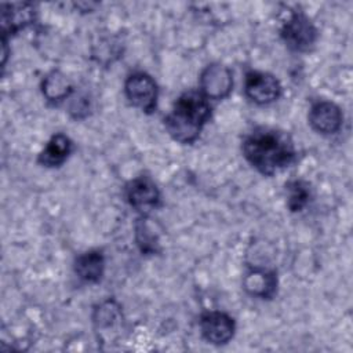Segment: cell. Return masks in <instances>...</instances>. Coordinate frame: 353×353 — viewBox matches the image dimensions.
Wrapping results in <instances>:
<instances>
[{"instance_id":"obj_2","label":"cell","mask_w":353,"mask_h":353,"mask_svg":"<svg viewBox=\"0 0 353 353\" xmlns=\"http://www.w3.org/2000/svg\"><path fill=\"white\" fill-rule=\"evenodd\" d=\"M210 117L208 99L201 92L189 91L175 101L171 112L164 117V125L174 141L193 143Z\"/></svg>"},{"instance_id":"obj_1","label":"cell","mask_w":353,"mask_h":353,"mask_svg":"<svg viewBox=\"0 0 353 353\" xmlns=\"http://www.w3.org/2000/svg\"><path fill=\"white\" fill-rule=\"evenodd\" d=\"M247 161L263 175H273L295 161L296 150L292 139L284 131L258 127L243 141Z\"/></svg>"},{"instance_id":"obj_10","label":"cell","mask_w":353,"mask_h":353,"mask_svg":"<svg viewBox=\"0 0 353 353\" xmlns=\"http://www.w3.org/2000/svg\"><path fill=\"white\" fill-rule=\"evenodd\" d=\"M243 287L251 296L270 299L277 291V277L269 269L252 268L245 273Z\"/></svg>"},{"instance_id":"obj_6","label":"cell","mask_w":353,"mask_h":353,"mask_svg":"<svg viewBox=\"0 0 353 353\" xmlns=\"http://www.w3.org/2000/svg\"><path fill=\"white\" fill-rule=\"evenodd\" d=\"M201 94L207 99H223L233 88V76L228 66L211 63L200 74Z\"/></svg>"},{"instance_id":"obj_14","label":"cell","mask_w":353,"mask_h":353,"mask_svg":"<svg viewBox=\"0 0 353 353\" xmlns=\"http://www.w3.org/2000/svg\"><path fill=\"white\" fill-rule=\"evenodd\" d=\"M74 272L85 283H98L105 272V256L99 250H91L77 256Z\"/></svg>"},{"instance_id":"obj_3","label":"cell","mask_w":353,"mask_h":353,"mask_svg":"<svg viewBox=\"0 0 353 353\" xmlns=\"http://www.w3.org/2000/svg\"><path fill=\"white\" fill-rule=\"evenodd\" d=\"M281 37L292 51H309L317 40V29L301 11H294L281 26Z\"/></svg>"},{"instance_id":"obj_5","label":"cell","mask_w":353,"mask_h":353,"mask_svg":"<svg viewBox=\"0 0 353 353\" xmlns=\"http://www.w3.org/2000/svg\"><path fill=\"white\" fill-rule=\"evenodd\" d=\"M244 92L256 105H269L281 95L280 81L270 73L252 70L245 74Z\"/></svg>"},{"instance_id":"obj_15","label":"cell","mask_w":353,"mask_h":353,"mask_svg":"<svg viewBox=\"0 0 353 353\" xmlns=\"http://www.w3.org/2000/svg\"><path fill=\"white\" fill-rule=\"evenodd\" d=\"M41 91L50 102H61L69 98L73 87L63 73L59 70H52L43 79Z\"/></svg>"},{"instance_id":"obj_13","label":"cell","mask_w":353,"mask_h":353,"mask_svg":"<svg viewBox=\"0 0 353 353\" xmlns=\"http://www.w3.org/2000/svg\"><path fill=\"white\" fill-rule=\"evenodd\" d=\"M73 150V142L65 134H55L39 154V163L43 167L54 168L62 165Z\"/></svg>"},{"instance_id":"obj_9","label":"cell","mask_w":353,"mask_h":353,"mask_svg":"<svg viewBox=\"0 0 353 353\" xmlns=\"http://www.w3.org/2000/svg\"><path fill=\"white\" fill-rule=\"evenodd\" d=\"M343 123V114L338 105L330 101H319L309 110V124L323 135L336 134Z\"/></svg>"},{"instance_id":"obj_12","label":"cell","mask_w":353,"mask_h":353,"mask_svg":"<svg viewBox=\"0 0 353 353\" xmlns=\"http://www.w3.org/2000/svg\"><path fill=\"white\" fill-rule=\"evenodd\" d=\"M92 321L97 332L102 338H108L110 332H116L123 321L120 305L114 299H106L94 309Z\"/></svg>"},{"instance_id":"obj_8","label":"cell","mask_w":353,"mask_h":353,"mask_svg":"<svg viewBox=\"0 0 353 353\" xmlns=\"http://www.w3.org/2000/svg\"><path fill=\"white\" fill-rule=\"evenodd\" d=\"M125 196L130 205L141 212L154 210L160 203V190L146 175L134 178L125 188Z\"/></svg>"},{"instance_id":"obj_7","label":"cell","mask_w":353,"mask_h":353,"mask_svg":"<svg viewBox=\"0 0 353 353\" xmlns=\"http://www.w3.org/2000/svg\"><path fill=\"white\" fill-rule=\"evenodd\" d=\"M234 320L218 310L207 312L200 319V331L203 338L212 345H225L234 335Z\"/></svg>"},{"instance_id":"obj_16","label":"cell","mask_w":353,"mask_h":353,"mask_svg":"<svg viewBox=\"0 0 353 353\" xmlns=\"http://www.w3.org/2000/svg\"><path fill=\"white\" fill-rule=\"evenodd\" d=\"M287 205L291 212H301L310 201V186L305 181H291L287 185Z\"/></svg>"},{"instance_id":"obj_11","label":"cell","mask_w":353,"mask_h":353,"mask_svg":"<svg viewBox=\"0 0 353 353\" xmlns=\"http://www.w3.org/2000/svg\"><path fill=\"white\" fill-rule=\"evenodd\" d=\"M34 21V7L30 3L3 4L1 7V33H17Z\"/></svg>"},{"instance_id":"obj_4","label":"cell","mask_w":353,"mask_h":353,"mask_svg":"<svg viewBox=\"0 0 353 353\" xmlns=\"http://www.w3.org/2000/svg\"><path fill=\"white\" fill-rule=\"evenodd\" d=\"M124 92L128 102L145 113H152L157 106V84L148 73L130 74L124 83Z\"/></svg>"}]
</instances>
